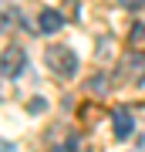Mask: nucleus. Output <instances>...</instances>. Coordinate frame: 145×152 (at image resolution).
Returning a JSON list of instances; mask_svg holds the SVG:
<instances>
[{"mask_svg":"<svg viewBox=\"0 0 145 152\" xmlns=\"http://www.w3.org/2000/svg\"><path fill=\"white\" fill-rule=\"evenodd\" d=\"M47 68L61 78H74L78 75V54L71 48H47Z\"/></svg>","mask_w":145,"mask_h":152,"instance_id":"1","label":"nucleus"},{"mask_svg":"<svg viewBox=\"0 0 145 152\" xmlns=\"http://www.w3.org/2000/svg\"><path fill=\"white\" fill-rule=\"evenodd\" d=\"M27 68V54L20 44H10V48H4V54H0V75L4 78H20Z\"/></svg>","mask_w":145,"mask_h":152,"instance_id":"2","label":"nucleus"},{"mask_svg":"<svg viewBox=\"0 0 145 152\" xmlns=\"http://www.w3.org/2000/svg\"><path fill=\"white\" fill-rule=\"evenodd\" d=\"M122 78H128V81L145 78V54L142 51H128V54L122 58Z\"/></svg>","mask_w":145,"mask_h":152,"instance_id":"3","label":"nucleus"},{"mask_svg":"<svg viewBox=\"0 0 145 152\" xmlns=\"http://www.w3.org/2000/svg\"><path fill=\"white\" fill-rule=\"evenodd\" d=\"M111 129H115V135L118 139H128L132 135V129H135V122H132V112L128 108H111Z\"/></svg>","mask_w":145,"mask_h":152,"instance_id":"4","label":"nucleus"},{"mask_svg":"<svg viewBox=\"0 0 145 152\" xmlns=\"http://www.w3.org/2000/svg\"><path fill=\"white\" fill-rule=\"evenodd\" d=\"M61 27H64L61 10H41V17H37V31L41 34H58Z\"/></svg>","mask_w":145,"mask_h":152,"instance_id":"5","label":"nucleus"},{"mask_svg":"<svg viewBox=\"0 0 145 152\" xmlns=\"http://www.w3.org/2000/svg\"><path fill=\"white\" fill-rule=\"evenodd\" d=\"M54 152H85V149H81V142H78L74 135H68L64 142H58V145H54Z\"/></svg>","mask_w":145,"mask_h":152,"instance_id":"6","label":"nucleus"},{"mask_svg":"<svg viewBox=\"0 0 145 152\" xmlns=\"http://www.w3.org/2000/svg\"><path fill=\"white\" fill-rule=\"evenodd\" d=\"M118 4L125 7V10H138V7L145 4V0H118Z\"/></svg>","mask_w":145,"mask_h":152,"instance_id":"7","label":"nucleus"},{"mask_svg":"<svg viewBox=\"0 0 145 152\" xmlns=\"http://www.w3.org/2000/svg\"><path fill=\"white\" fill-rule=\"evenodd\" d=\"M44 108H47V102H44V98H34V102H31V112H44Z\"/></svg>","mask_w":145,"mask_h":152,"instance_id":"8","label":"nucleus"},{"mask_svg":"<svg viewBox=\"0 0 145 152\" xmlns=\"http://www.w3.org/2000/svg\"><path fill=\"white\" fill-rule=\"evenodd\" d=\"M0 152H14V145L10 142H0Z\"/></svg>","mask_w":145,"mask_h":152,"instance_id":"9","label":"nucleus"}]
</instances>
